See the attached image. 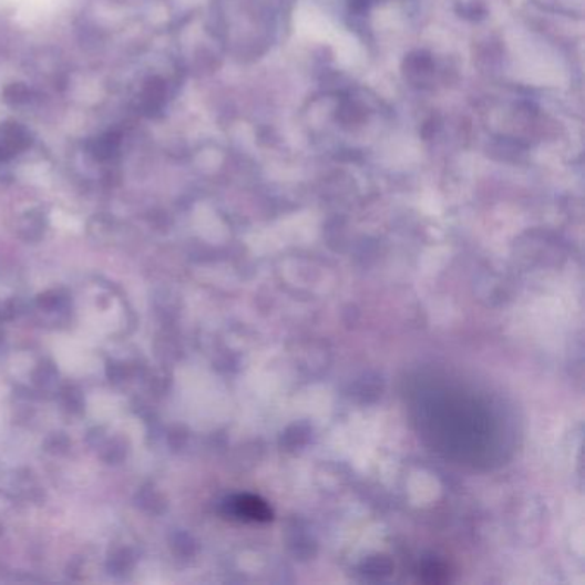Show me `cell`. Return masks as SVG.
<instances>
[{
  "instance_id": "cell-1",
  "label": "cell",
  "mask_w": 585,
  "mask_h": 585,
  "mask_svg": "<svg viewBox=\"0 0 585 585\" xmlns=\"http://www.w3.org/2000/svg\"><path fill=\"white\" fill-rule=\"evenodd\" d=\"M30 133L21 124L6 122L0 124V162L14 158L30 146Z\"/></svg>"
},
{
  "instance_id": "cell-2",
  "label": "cell",
  "mask_w": 585,
  "mask_h": 585,
  "mask_svg": "<svg viewBox=\"0 0 585 585\" xmlns=\"http://www.w3.org/2000/svg\"><path fill=\"white\" fill-rule=\"evenodd\" d=\"M236 513L246 521L268 522L271 519L270 506L255 496H240L236 500Z\"/></svg>"
}]
</instances>
